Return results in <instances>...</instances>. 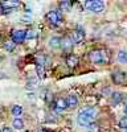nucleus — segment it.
<instances>
[{"mask_svg": "<svg viewBox=\"0 0 127 132\" xmlns=\"http://www.w3.org/2000/svg\"><path fill=\"white\" fill-rule=\"evenodd\" d=\"M95 115H97V110L94 107H82L78 112V124L82 127H88L89 124L94 123Z\"/></svg>", "mask_w": 127, "mask_h": 132, "instance_id": "f257e3e1", "label": "nucleus"}, {"mask_svg": "<svg viewBox=\"0 0 127 132\" xmlns=\"http://www.w3.org/2000/svg\"><path fill=\"white\" fill-rule=\"evenodd\" d=\"M89 60L91 63L99 65V63L109 62V56L106 54L105 50H93L89 53Z\"/></svg>", "mask_w": 127, "mask_h": 132, "instance_id": "f03ea898", "label": "nucleus"}, {"mask_svg": "<svg viewBox=\"0 0 127 132\" xmlns=\"http://www.w3.org/2000/svg\"><path fill=\"white\" fill-rule=\"evenodd\" d=\"M85 7H86L89 11H91V12H97V13L102 12L103 8H105V5H103V3L101 2V0H91V2H88L86 4H85Z\"/></svg>", "mask_w": 127, "mask_h": 132, "instance_id": "7ed1b4c3", "label": "nucleus"}, {"mask_svg": "<svg viewBox=\"0 0 127 132\" xmlns=\"http://www.w3.org/2000/svg\"><path fill=\"white\" fill-rule=\"evenodd\" d=\"M45 19H46V21H49L50 24L57 25V24H60V21H61V13L58 12V11H50V12L46 13Z\"/></svg>", "mask_w": 127, "mask_h": 132, "instance_id": "20e7f679", "label": "nucleus"}, {"mask_svg": "<svg viewBox=\"0 0 127 132\" xmlns=\"http://www.w3.org/2000/svg\"><path fill=\"white\" fill-rule=\"evenodd\" d=\"M83 38H85V32H83L81 28L74 29V30L72 32V35H70V40H72L73 44H78V42H81Z\"/></svg>", "mask_w": 127, "mask_h": 132, "instance_id": "39448f33", "label": "nucleus"}, {"mask_svg": "<svg viewBox=\"0 0 127 132\" xmlns=\"http://www.w3.org/2000/svg\"><path fill=\"white\" fill-rule=\"evenodd\" d=\"M25 36H27V30H24V29H15L12 32V41L15 44L21 42V41L25 40Z\"/></svg>", "mask_w": 127, "mask_h": 132, "instance_id": "423d86ee", "label": "nucleus"}, {"mask_svg": "<svg viewBox=\"0 0 127 132\" xmlns=\"http://www.w3.org/2000/svg\"><path fill=\"white\" fill-rule=\"evenodd\" d=\"M68 107V103H66V99H64V98H58L56 99V102H54V108L57 110V111H64Z\"/></svg>", "mask_w": 127, "mask_h": 132, "instance_id": "0eeeda50", "label": "nucleus"}, {"mask_svg": "<svg viewBox=\"0 0 127 132\" xmlns=\"http://www.w3.org/2000/svg\"><path fill=\"white\" fill-rule=\"evenodd\" d=\"M127 79V75L126 73H122V71H116L113 74V81L115 83H123L124 81Z\"/></svg>", "mask_w": 127, "mask_h": 132, "instance_id": "6e6552de", "label": "nucleus"}, {"mask_svg": "<svg viewBox=\"0 0 127 132\" xmlns=\"http://www.w3.org/2000/svg\"><path fill=\"white\" fill-rule=\"evenodd\" d=\"M66 63H68L69 68H76L80 63V60H78L77 56H74V54H69L68 58H66Z\"/></svg>", "mask_w": 127, "mask_h": 132, "instance_id": "1a4fd4ad", "label": "nucleus"}, {"mask_svg": "<svg viewBox=\"0 0 127 132\" xmlns=\"http://www.w3.org/2000/svg\"><path fill=\"white\" fill-rule=\"evenodd\" d=\"M66 103H68V107H76V106L78 104V98H77V95H76V94L68 95Z\"/></svg>", "mask_w": 127, "mask_h": 132, "instance_id": "9d476101", "label": "nucleus"}, {"mask_svg": "<svg viewBox=\"0 0 127 132\" xmlns=\"http://www.w3.org/2000/svg\"><path fill=\"white\" fill-rule=\"evenodd\" d=\"M72 46H73V42H72L70 37H64V38H61V48H62L64 50H69Z\"/></svg>", "mask_w": 127, "mask_h": 132, "instance_id": "9b49d317", "label": "nucleus"}, {"mask_svg": "<svg viewBox=\"0 0 127 132\" xmlns=\"http://www.w3.org/2000/svg\"><path fill=\"white\" fill-rule=\"evenodd\" d=\"M49 46L52 49H58L61 48V38L60 37H52L49 40Z\"/></svg>", "mask_w": 127, "mask_h": 132, "instance_id": "f8f14e48", "label": "nucleus"}, {"mask_svg": "<svg viewBox=\"0 0 127 132\" xmlns=\"http://www.w3.org/2000/svg\"><path fill=\"white\" fill-rule=\"evenodd\" d=\"M111 102H113V104H119L122 102V94L121 93H113Z\"/></svg>", "mask_w": 127, "mask_h": 132, "instance_id": "ddd939ff", "label": "nucleus"}, {"mask_svg": "<svg viewBox=\"0 0 127 132\" xmlns=\"http://www.w3.org/2000/svg\"><path fill=\"white\" fill-rule=\"evenodd\" d=\"M118 61L121 63H127V52L126 50H121L118 53Z\"/></svg>", "mask_w": 127, "mask_h": 132, "instance_id": "4468645a", "label": "nucleus"}, {"mask_svg": "<svg viewBox=\"0 0 127 132\" xmlns=\"http://www.w3.org/2000/svg\"><path fill=\"white\" fill-rule=\"evenodd\" d=\"M16 129H23L24 128V122L21 120L20 118H16L15 120H13V124H12Z\"/></svg>", "mask_w": 127, "mask_h": 132, "instance_id": "2eb2a0df", "label": "nucleus"}, {"mask_svg": "<svg viewBox=\"0 0 127 132\" xmlns=\"http://www.w3.org/2000/svg\"><path fill=\"white\" fill-rule=\"evenodd\" d=\"M12 114H13L15 116H20L21 114H23V107L19 106V104H15V106L12 107Z\"/></svg>", "mask_w": 127, "mask_h": 132, "instance_id": "dca6fc26", "label": "nucleus"}, {"mask_svg": "<svg viewBox=\"0 0 127 132\" xmlns=\"http://www.w3.org/2000/svg\"><path fill=\"white\" fill-rule=\"evenodd\" d=\"M60 8H61L62 11H70L72 3H70V2H61V3H60Z\"/></svg>", "mask_w": 127, "mask_h": 132, "instance_id": "f3484780", "label": "nucleus"}, {"mask_svg": "<svg viewBox=\"0 0 127 132\" xmlns=\"http://www.w3.org/2000/svg\"><path fill=\"white\" fill-rule=\"evenodd\" d=\"M36 70H37V75L40 77V78H44V74H45L44 66H42V65H37L36 66Z\"/></svg>", "mask_w": 127, "mask_h": 132, "instance_id": "a211bd4d", "label": "nucleus"}, {"mask_svg": "<svg viewBox=\"0 0 127 132\" xmlns=\"http://www.w3.org/2000/svg\"><path fill=\"white\" fill-rule=\"evenodd\" d=\"M15 45H16V44H15L13 41H7V42L4 44V48H5L8 52H12V50L15 49Z\"/></svg>", "mask_w": 127, "mask_h": 132, "instance_id": "6ab92c4d", "label": "nucleus"}, {"mask_svg": "<svg viewBox=\"0 0 127 132\" xmlns=\"http://www.w3.org/2000/svg\"><path fill=\"white\" fill-rule=\"evenodd\" d=\"M88 131L89 132H98L99 131V126L97 123H91V124L88 126Z\"/></svg>", "mask_w": 127, "mask_h": 132, "instance_id": "aec40b11", "label": "nucleus"}, {"mask_svg": "<svg viewBox=\"0 0 127 132\" xmlns=\"http://www.w3.org/2000/svg\"><path fill=\"white\" fill-rule=\"evenodd\" d=\"M20 4H19V2H7V3H4L2 7H11V9L12 8H16V7H19Z\"/></svg>", "mask_w": 127, "mask_h": 132, "instance_id": "412c9836", "label": "nucleus"}, {"mask_svg": "<svg viewBox=\"0 0 127 132\" xmlns=\"http://www.w3.org/2000/svg\"><path fill=\"white\" fill-rule=\"evenodd\" d=\"M119 127H121V129H127V116L122 118L119 120Z\"/></svg>", "mask_w": 127, "mask_h": 132, "instance_id": "4be33fe9", "label": "nucleus"}, {"mask_svg": "<svg viewBox=\"0 0 127 132\" xmlns=\"http://www.w3.org/2000/svg\"><path fill=\"white\" fill-rule=\"evenodd\" d=\"M35 36H36L35 30H27V36H25V40H27V38H32V37H35Z\"/></svg>", "mask_w": 127, "mask_h": 132, "instance_id": "5701e85b", "label": "nucleus"}, {"mask_svg": "<svg viewBox=\"0 0 127 132\" xmlns=\"http://www.w3.org/2000/svg\"><path fill=\"white\" fill-rule=\"evenodd\" d=\"M2 132H13L12 129H11L9 127H3V129H2Z\"/></svg>", "mask_w": 127, "mask_h": 132, "instance_id": "b1692460", "label": "nucleus"}, {"mask_svg": "<svg viewBox=\"0 0 127 132\" xmlns=\"http://www.w3.org/2000/svg\"><path fill=\"white\" fill-rule=\"evenodd\" d=\"M124 112H126V114H127V106H126V107H124Z\"/></svg>", "mask_w": 127, "mask_h": 132, "instance_id": "393cba45", "label": "nucleus"}, {"mask_svg": "<svg viewBox=\"0 0 127 132\" xmlns=\"http://www.w3.org/2000/svg\"><path fill=\"white\" fill-rule=\"evenodd\" d=\"M37 132H46V131H44V129H40V131H37Z\"/></svg>", "mask_w": 127, "mask_h": 132, "instance_id": "a878e982", "label": "nucleus"}, {"mask_svg": "<svg viewBox=\"0 0 127 132\" xmlns=\"http://www.w3.org/2000/svg\"><path fill=\"white\" fill-rule=\"evenodd\" d=\"M122 132H127V129H122Z\"/></svg>", "mask_w": 127, "mask_h": 132, "instance_id": "bb28decb", "label": "nucleus"}, {"mask_svg": "<svg viewBox=\"0 0 127 132\" xmlns=\"http://www.w3.org/2000/svg\"><path fill=\"white\" fill-rule=\"evenodd\" d=\"M0 61H2V57H0Z\"/></svg>", "mask_w": 127, "mask_h": 132, "instance_id": "cd10ccee", "label": "nucleus"}]
</instances>
